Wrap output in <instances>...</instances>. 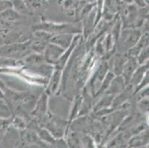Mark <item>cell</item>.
<instances>
[{
	"instance_id": "6da1fadb",
	"label": "cell",
	"mask_w": 149,
	"mask_h": 148,
	"mask_svg": "<svg viewBox=\"0 0 149 148\" xmlns=\"http://www.w3.org/2000/svg\"><path fill=\"white\" fill-rule=\"evenodd\" d=\"M34 31H42L49 33L51 34L59 33H77L80 32L81 30L75 24H56L51 22H42L34 25L33 28Z\"/></svg>"
},
{
	"instance_id": "7a4b0ae2",
	"label": "cell",
	"mask_w": 149,
	"mask_h": 148,
	"mask_svg": "<svg viewBox=\"0 0 149 148\" xmlns=\"http://www.w3.org/2000/svg\"><path fill=\"white\" fill-rule=\"evenodd\" d=\"M30 44L31 41L23 44H8L0 46V57L9 58L17 54H23V52L28 51Z\"/></svg>"
},
{
	"instance_id": "3957f363",
	"label": "cell",
	"mask_w": 149,
	"mask_h": 148,
	"mask_svg": "<svg viewBox=\"0 0 149 148\" xmlns=\"http://www.w3.org/2000/svg\"><path fill=\"white\" fill-rule=\"evenodd\" d=\"M65 50L53 43H48L45 49V61L49 64L56 65Z\"/></svg>"
},
{
	"instance_id": "277c9868",
	"label": "cell",
	"mask_w": 149,
	"mask_h": 148,
	"mask_svg": "<svg viewBox=\"0 0 149 148\" xmlns=\"http://www.w3.org/2000/svg\"><path fill=\"white\" fill-rule=\"evenodd\" d=\"M141 33L137 30H125L122 34L121 47L123 48H131L139 41Z\"/></svg>"
},
{
	"instance_id": "5b68a950",
	"label": "cell",
	"mask_w": 149,
	"mask_h": 148,
	"mask_svg": "<svg viewBox=\"0 0 149 148\" xmlns=\"http://www.w3.org/2000/svg\"><path fill=\"white\" fill-rule=\"evenodd\" d=\"M138 64L139 63L137 62L136 57L132 56H129L125 62L122 73L123 74V78L126 83L129 82L130 79L133 75V73L136 70Z\"/></svg>"
},
{
	"instance_id": "8992f818",
	"label": "cell",
	"mask_w": 149,
	"mask_h": 148,
	"mask_svg": "<svg viewBox=\"0 0 149 148\" xmlns=\"http://www.w3.org/2000/svg\"><path fill=\"white\" fill-rule=\"evenodd\" d=\"M74 39L72 33H59V34L52 35L50 39V42L59 45V47L68 49L70 45Z\"/></svg>"
},
{
	"instance_id": "52a82bcc",
	"label": "cell",
	"mask_w": 149,
	"mask_h": 148,
	"mask_svg": "<svg viewBox=\"0 0 149 148\" xmlns=\"http://www.w3.org/2000/svg\"><path fill=\"white\" fill-rule=\"evenodd\" d=\"M125 81L124 78L120 76H117L116 78L113 79L111 81L109 86H108L107 93L113 96L116 93L123 92L125 88Z\"/></svg>"
},
{
	"instance_id": "ba28073f",
	"label": "cell",
	"mask_w": 149,
	"mask_h": 148,
	"mask_svg": "<svg viewBox=\"0 0 149 148\" xmlns=\"http://www.w3.org/2000/svg\"><path fill=\"white\" fill-rule=\"evenodd\" d=\"M47 108H48V96L45 94H43L36 102L35 109L32 113L37 117H41L46 113Z\"/></svg>"
},
{
	"instance_id": "9c48e42d",
	"label": "cell",
	"mask_w": 149,
	"mask_h": 148,
	"mask_svg": "<svg viewBox=\"0 0 149 148\" xmlns=\"http://www.w3.org/2000/svg\"><path fill=\"white\" fill-rule=\"evenodd\" d=\"M61 79V69L57 68L56 70H54L51 76L50 82L48 84V89L46 92H48L49 94H54L56 92L58 88H59V81Z\"/></svg>"
},
{
	"instance_id": "30bf717a",
	"label": "cell",
	"mask_w": 149,
	"mask_h": 148,
	"mask_svg": "<svg viewBox=\"0 0 149 148\" xmlns=\"http://www.w3.org/2000/svg\"><path fill=\"white\" fill-rule=\"evenodd\" d=\"M148 63H146V65L136 69L129 80L131 85H136V86L140 84L143 79L144 78V74L148 71Z\"/></svg>"
},
{
	"instance_id": "8fae6325",
	"label": "cell",
	"mask_w": 149,
	"mask_h": 148,
	"mask_svg": "<svg viewBox=\"0 0 149 148\" xmlns=\"http://www.w3.org/2000/svg\"><path fill=\"white\" fill-rule=\"evenodd\" d=\"M94 12L92 11L90 13V15L85 19V21L83 22V27H84V33H85V36L87 37L91 33L93 29V26H94Z\"/></svg>"
},
{
	"instance_id": "7c38bea8",
	"label": "cell",
	"mask_w": 149,
	"mask_h": 148,
	"mask_svg": "<svg viewBox=\"0 0 149 148\" xmlns=\"http://www.w3.org/2000/svg\"><path fill=\"white\" fill-rule=\"evenodd\" d=\"M127 58L124 57L120 54L116 56L115 59H113V67H114V72L116 75H120L123 72V65Z\"/></svg>"
},
{
	"instance_id": "4fadbf2b",
	"label": "cell",
	"mask_w": 149,
	"mask_h": 148,
	"mask_svg": "<svg viewBox=\"0 0 149 148\" xmlns=\"http://www.w3.org/2000/svg\"><path fill=\"white\" fill-rule=\"evenodd\" d=\"M37 135L40 139L48 142V143L54 145L56 142V139L54 138V135H51V133L48 130H45V129H39L37 132Z\"/></svg>"
},
{
	"instance_id": "5bb4252c",
	"label": "cell",
	"mask_w": 149,
	"mask_h": 148,
	"mask_svg": "<svg viewBox=\"0 0 149 148\" xmlns=\"http://www.w3.org/2000/svg\"><path fill=\"white\" fill-rule=\"evenodd\" d=\"M12 8L14 9V10L19 13H30V10L27 7L25 2H24L22 0H12Z\"/></svg>"
},
{
	"instance_id": "9a60e30c",
	"label": "cell",
	"mask_w": 149,
	"mask_h": 148,
	"mask_svg": "<svg viewBox=\"0 0 149 148\" xmlns=\"http://www.w3.org/2000/svg\"><path fill=\"white\" fill-rule=\"evenodd\" d=\"M25 61L28 65L36 66V65L42 64V62L45 61V58L40 54H32V55L28 56L25 59Z\"/></svg>"
},
{
	"instance_id": "2e32d148",
	"label": "cell",
	"mask_w": 149,
	"mask_h": 148,
	"mask_svg": "<svg viewBox=\"0 0 149 148\" xmlns=\"http://www.w3.org/2000/svg\"><path fill=\"white\" fill-rule=\"evenodd\" d=\"M113 96H112V95H110L107 93L106 97H104L103 99L97 104V106L95 107V110H93V111L96 112V111H98L100 110L105 109V108H108L110 104H112Z\"/></svg>"
},
{
	"instance_id": "e0dca14e",
	"label": "cell",
	"mask_w": 149,
	"mask_h": 148,
	"mask_svg": "<svg viewBox=\"0 0 149 148\" xmlns=\"http://www.w3.org/2000/svg\"><path fill=\"white\" fill-rule=\"evenodd\" d=\"M11 116L8 105L5 101V99L0 98V118H9Z\"/></svg>"
},
{
	"instance_id": "ac0fdd59",
	"label": "cell",
	"mask_w": 149,
	"mask_h": 148,
	"mask_svg": "<svg viewBox=\"0 0 149 148\" xmlns=\"http://www.w3.org/2000/svg\"><path fill=\"white\" fill-rule=\"evenodd\" d=\"M148 141V134H143V135H137L135 136L131 139V142H129V145L131 146H138V145H142L143 144H146Z\"/></svg>"
},
{
	"instance_id": "d6986e66",
	"label": "cell",
	"mask_w": 149,
	"mask_h": 148,
	"mask_svg": "<svg viewBox=\"0 0 149 148\" xmlns=\"http://www.w3.org/2000/svg\"><path fill=\"white\" fill-rule=\"evenodd\" d=\"M12 123V119L9 118H0V139L5 133L7 128Z\"/></svg>"
},
{
	"instance_id": "ffe728a7",
	"label": "cell",
	"mask_w": 149,
	"mask_h": 148,
	"mask_svg": "<svg viewBox=\"0 0 149 148\" xmlns=\"http://www.w3.org/2000/svg\"><path fill=\"white\" fill-rule=\"evenodd\" d=\"M136 57H137V58H136L137 62L139 65L144 63L145 61H146L148 59V47L147 46V47H144V48L139 52V54H138V56Z\"/></svg>"
},
{
	"instance_id": "44dd1931",
	"label": "cell",
	"mask_w": 149,
	"mask_h": 148,
	"mask_svg": "<svg viewBox=\"0 0 149 148\" xmlns=\"http://www.w3.org/2000/svg\"><path fill=\"white\" fill-rule=\"evenodd\" d=\"M79 141H80V139H79V136H78V134H77V133H73L70 135L69 145H71V147H73V145H75L74 147H78L77 145H80V143H79Z\"/></svg>"
},
{
	"instance_id": "7402d4cb",
	"label": "cell",
	"mask_w": 149,
	"mask_h": 148,
	"mask_svg": "<svg viewBox=\"0 0 149 148\" xmlns=\"http://www.w3.org/2000/svg\"><path fill=\"white\" fill-rule=\"evenodd\" d=\"M13 7L11 1L8 0H0V12H2L4 10L11 8Z\"/></svg>"
},
{
	"instance_id": "603a6c76",
	"label": "cell",
	"mask_w": 149,
	"mask_h": 148,
	"mask_svg": "<svg viewBox=\"0 0 149 148\" xmlns=\"http://www.w3.org/2000/svg\"><path fill=\"white\" fill-rule=\"evenodd\" d=\"M13 122V124L15 127H19V128H24L25 127V122L21 119H15L14 120L12 121Z\"/></svg>"
},
{
	"instance_id": "cb8c5ba5",
	"label": "cell",
	"mask_w": 149,
	"mask_h": 148,
	"mask_svg": "<svg viewBox=\"0 0 149 148\" xmlns=\"http://www.w3.org/2000/svg\"><path fill=\"white\" fill-rule=\"evenodd\" d=\"M139 106L140 109L143 110H148V99H145L140 101Z\"/></svg>"
},
{
	"instance_id": "d4e9b609",
	"label": "cell",
	"mask_w": 149,
	"mask_h": 148,
	"mask_svg": "<svg viewBox=\"0 0 149 148\" xmlns=\"http://www.w3.org/2000/svg\"><path fill=\"white\" fill-rule=\"evenodd\" d=\"M135 1H136V3L139 5H140V6H145V2L143 0H135Z\"/></svg>"
},
{
	"instance_id": "484cf974",
	"label": "cell",
	"mask_w": 149,
	"mask_h": 148,
	"mask_svg": "<svg viewBox=\"0 0 149 148\" xmlns=\"http://www.w3.org/2000/svg\"><path fill=\"white\" fill-rule=\"evenodd\" d=\"M0 98L5 99V93H3V91H2L1 88H0Z\"/></svg>"
},
{
	"instance_id": "4316f807",
	"label": "cell",
	"mask_w": 149,
	"mask_h": 148,
	"mask_svg": "<svg viewBox=\"0 0 149 148\" xmlns=\"http://www.w3.org/2000/svg\"><path fill=\"white\" fill-rule=\"evenodd\" d=\"M8 1H10V0H8Z\"/></svg>"
}]
</instances>
